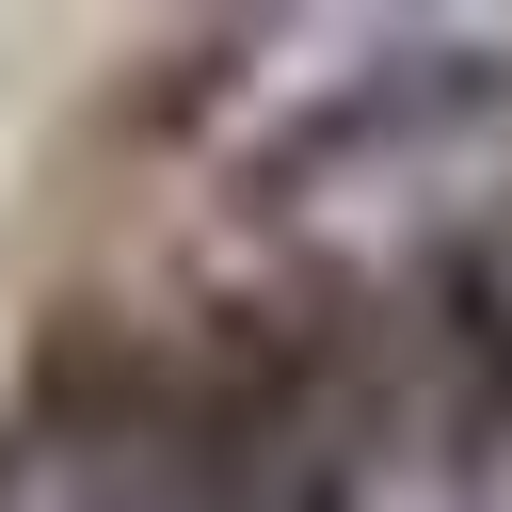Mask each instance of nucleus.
Here are the masks:
<instances>
[{"instance_id":"obj_1","label":"nucleus","mask_w":512,"mask_h":512,"mask_svg":"<svg viewBox=\"0 0 512 512\" xmlns=\"http://www.w3.org/2000/svg\"><path fill=\"white\" fill-rule=\"evenodd\" d=\"M464 304H480V336H496V352H512V224H496V240H480V272H464Z\"/></svg>"}]
</instances>
